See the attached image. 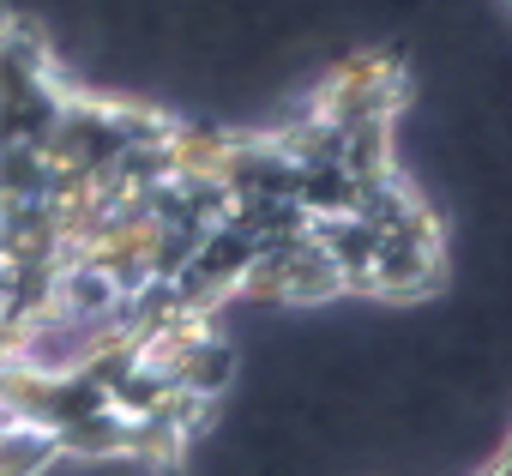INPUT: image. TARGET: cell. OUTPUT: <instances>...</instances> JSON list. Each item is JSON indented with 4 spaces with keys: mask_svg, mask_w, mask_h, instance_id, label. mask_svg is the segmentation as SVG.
I'll return each mask as SVG.
<instances>
[]
</instances>
